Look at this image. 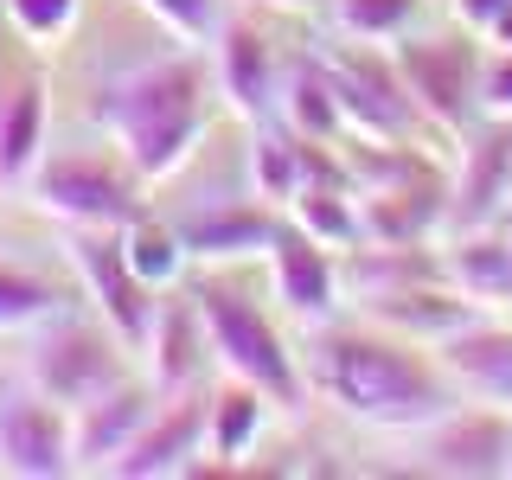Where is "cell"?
Listing matches in <instances>:
<instances>
[{"mask_svg":"<svg viewBox=\"0 0 512 480\" xmlns=\"http://www.w3.org/2000/svg\"><path fill=\"white\" fill-rule=\"evenodd\" d=\"M122 250H128V263H135V276L148 282V288H167V282H186V244H180V231H173L167 218H154V212H141L135 224H122Z\"/></svg>","mask_w":512,"mask_h":480,"instance_id":"4316f807","label":"cell"},{"mask_svg":"<svg viewBox=\"0 0 512 480\" xmlns=\"http://www.w3.org/2000/svg\"><path fill=\"white\" fill-rule=\"evenodd\" d=\"M295 359L308 378V397H327L340 416H352L359 429H378V436H416L423 423L461 404V384L448 378L436 346H416L365 314L314 320Z\"/></svg>","mask_w":512,"mask_h":480,"instance_id":"6da1fadb","label":"cell"},{"mask_svg":"<svg viewBox=\"0 0 512 480\" xmlns=\"http://www.w3.org/2000/svg\"><path fill=\"white\" fill-rule=\"evenodd\" d=\"M359 314L378 320V327H391V333H404L416 346H442L448 333H461L468 320H480V301L461 295L448 276H429V282H404V288H391V295L359 301Z\"/></svg>","mask_w":512,"mask_h":480,"instance_id":"e0dca14e","label":"cell"},{"mask_svg":"<svg viewBox=\"0 0 512 480\" xmlns=\"http://www.w3.org/2000/svg\"><path fill=\"white\" fill-rule=\"evenodd\" d=\"M320 64H327L333 96H340L346 135H365V141H410V135H423V116H416L404 77H397V64H391V45L333 32V39L320 45Z\"/></svg>","mask_w":512,"mask_h":480,"instance_id":"8992f818","label":"cell"},{"mask_svg":"<svg viewBox=\"0 0 512 480\" xmlns=\"http://www.w3.org/2000/svg\"><path fill=\"white\" fill-rule=\"evenodd\" d=\"M64 256H71V276L90 295L96 320L141 359L160 288H148L135 276V263H128V250H122V231L116 224H64Z\"/></svg>","mask_w":512,"mask_h":480,"instance_id":"52a82bcc","label":"cell"},{"mask_svg":"<svg viewBox=\"0 0 512 480\" xmlns=\"http://www.w3.org/2000/svg\"><path fill=\"white\" fill-rule=\"evenodd\" d=\"M436 359L461 384V397H487V404L512 410V327L506 320H487V314L468 320L461 333H448L436 346Z\"/></svg>","mask_w":512,"mask_h":480,"instance_id":"d6986e66","label":"cell"},{"mask_svg":"<svg viewBox=\"0 0 512 480\" xmlns=\"http://www.w3.org/2000/svg\"><path fill=\"white\" fill-rule=\"evenodd\" d=\"M32 205L58 224H135L148 212V180L122 160V148H64V154H39L32 167Z\"/></svg>","mask_w":512,"mask_h":480,"instance_id":"5b68a950","label":"cell"},{"mask_svg":"<svg viewBox=\"0 0 512 480\" xmlns=\"http://www.w3.org/2000/svg\"><path fill=\"white\" fill-rule=\"evenodd\" d=\"M20 84V77H13V64H7V39H0V103H7V90Z\"/></svg>","mask_w":512,"mask_h":480,"instance_id":"836d02e7","label":"cell"},{"mask_svg":"<svg viewBox=\"0 0 512 480\" xmlns=\"http://www.w3.org/2000/svg\"><path fill=\"white\" fill-rule=\"evenodd\" d=\"M128 352L116 333L103 327V320H45V333L32 340V359H26V384L39 397H52V404L64 410H77V404H90V397H103L109 384H122V378H135L128 372Z\"/></svg>","mask_w":512,"mask_h":480,"instance_id":"ba28073f","label":"cell"},{"mask_svg":"<svg viewBox=\"0 0 512 480\" xmlns=\"http://www.w3.org/2000/svg\"><path fill=\"white\" fill-rule=\"evenodd\" d=\"M269 397L256 391V384L244 378H218V391H212V448L205 455H218V468H237V455H250L256 436L269 429Z\"/></svg>","mask_w":512,"mask_h":480,"instance_id":"603a6c76","label":"cell"},{"mask_svg":"<svg viewBox=\"0 0 512 480\" xmlns=\"http://www.w3.org/2000/svg\"><path fill=\"white\" fill-rule=\"evenodd\" d=\"M52 314H64V288L52 276H39V269L0 256V333H32Z\"/></svg>","mask_w":512,"mask_h":480,"instance_id":"484cf974","label":"cell"},{"mask_svg":"<svg viewBox=\"0 0 512 480\" xmlns=\"http://www.w3.org/2000/svg\"><path fill=\"white\" fill-rule=\"evenodd\" d=\"M154 404H160V391L148 384V372H135V378L109 384L103 397L77 404L71 410V461H77V474H109V461L135 442V429L154 416Z\"/></svg>","mask_w":512,"mask_h":480,"instance_id":"2e32d148","label":"cell"},{"mask_svg":"<svg viewBox=\"0 0 512 480\" xmlns=\"http://www.w3.org/2000/svg\"><path fill=\"white\" fill-rule=\"evenodd\" d=\"M442 7H448V20H461L468 32H487V20L506 7V0H442Z\"/></svg>","mask_w":512,"mask_h":480,"instance_id":"4dcf8cb0","label":"cell"},{"mask_svg":"<svg viewBox=\"0 0 512 480\" xmlns=\"http://www.w3.org/2000/svg\"><path fill=\"white\" fill-rule=\"evenodd\" d=\"M416 474H448V480H493L512 474V410L487 404V397H461L436 423L410 436Z\"/></svg>","mask_w":512,"mask_h":480,"instance_id":"9c48e42d","label":"cell"},{"mask_svg":"<svg viewBox=\"0 0 512 480\" xmlns=\"http://www.w3.org/2000/svg\"><path fill=\"white\" fill-rule=\"evenodd\" d=\"M212 448V391H173L160 397L154 416L135 429V442L109 461L116 480H167V474H199V455Z\"/></svg>","mask_w":512,"mask_h":480,"instance_id":"30bf717a","label":"cell"},{"mask_svg":"<svg viewBox=\"0 0 512 480\" xmlns=\"http://www.w3.org/2000/svg\"><path fill=\"white\" fill-rule=\"evenodd\" d=\"M480 116L512 122V52H500V45L480 52Z\"/></svg>","mask_w":512,"mask_h":480,"instance_id":"f1b7e54d","label":"cell"},{"mask_svg":"<svg viewBox=\"0 0 512 480\" xmlns=\"http://www.w3.org/2000/svg\"><path fill=\"white\" fill-rule=\"evenodd\" d=\"M0 20H7V0H0Z\"/></svg>","mask_w":512,"mask_h":480,"instance_id":"d590c367","label":"cell"},{"mask_svg":"<svg viewBox=\"0 0 512 480\" xmlns=\"http://www.w3.org/2000/svg\"><path fill=\"white\" fill-rule=\"evenodd\" d=\"M45 122H52V90L45 77H20L0 103V192L26 186L45 154Z\"/></svg>","mask_w":512,"mask_h":480,"instance_id":"ffe728a7","label":"cell"},{"mask_svg":"<svg viewBox=\"0 0 512 480\" xmlns=\"http://www.w3.org/2000/svg\"><path fill=\"white\" fill-rule=\"evenodd\" d=\"M512 199V122L480 116L461 135V167L448 180V224L442 231H480V224H500Z\"/></svg>","mask_w":512,"mask_h":480,"instance_id":"4fadbf2b","label":"cell"},{"mask_svg":"<svg viewBox=\"0 0 512 480\" xmlns=\"http://www.w3.org/2000/svg\"><path fill=\"white\" fill-rule=\"evenodd\" d=\"M269 288H276V301L295 320H327V314H340V301H346V288H340V250H327L320 237H308L288 212H276V224H269Z\"/></svg>","mask_w":512,"mask_h":480,"instance_id":"7c38bea8","label":"cell"},{"mask_svg":"<svg viewBox=\"0 0 512 480\" xmlns=\"http://www.w3.org/2000/svg\"><path fill=\"white\" fill-rule=\"evenodd\" d=\"M506 244H512V218H506Z\"/></svg>","mask_w":512,"mask_h":480,"instance_id":"e575fe53","label":"cell"},{"mask_svg":"<svg viewBox=\"0 0 512 480\" xmlns=\"http://www.w3.org/2000/svg\"><path fill=\"white\" fill-rule=\"evenodd\" d=\"M141 372H148V384L160 397L199 391L205 372H212V340H205V314H199L192 282H167V288H160L148 346H141Z\"/></svg>","mask_w":512,"mask_h":480,"instance_id":"5bb4252c","label":"cell"},{"mask_svg":"<svg viewBox=\"0 0 512 480\" xmlns=\"http://www.w3.org/2000/svg\"><path fill=\"white\" fill-rule=\"evenodd\" d=\"M212 77H218V96L231 116L244 122H263L276 116V96H282V64H276V45H269L263 20L250 7H231L212 32Z\"/></svg>","mask_w":512,"mask_h":480,"instance_id":"8fae6325","label":"cell"},{"mask_svg":"<svg viewBox=\"0 0 512 480\" xmlns=\"http://www.w3.org/2000/svg\"><path fill=\"white\" fill-rule=\"evenodd\" d=\"M288 218L301 224L308 237H320L327 250H352L365 244V224H359V192L352 186H333V180H308L295 199L282 205Z\"/></svg>","mask_w":512,"mask_h":480,"instance_id":"cb8c5ba5","label":"cell"},{"mask_svg":"<svg viewBox=\"0 0 512 480\" xmlns=\"http://www.w3.org/2000/svg\"><path fill=\"white\" fill-rule=\"evenodd\" d=\"M0 468L20 474V480H64L77 474L71 461V410L26 391H13L0 404Z\"/></svg>","mask_w":512,"mask_h":480,"instance_id":"9a60e30c","label":"cell"},{"mask_svg":"<svg viewBox=\"0 0 512 480\" xmlns=\"http://www.w3.org/2000/svg\"><path fill=\"white\" fill-rule=\"evenodd\" d=\"M250 128H256L250 135V192L282 212V205L301 192V180H308V167H301V135L282 116H263Z\"/></svg>","mask_w":512,"mask_h":480,"instance_id":"7402d4cb","label":"cell"},{"mask_svg":"<svg viewBox=\"0 0 512 480\" xmlns=\"http://www.w3.org/2000/svg\"><path fill=\"white\" fill-rule=\"evenodd\" d=\"M480 52H487V39L468 32L461 20H448V26L423 20L416 32L391 39V64L404 77V90H410L429 135L461 141L468 122H480Z\"/></svg>","mask_w":512,"mask_h":480,"instance_id":"277c9868","label":"cell"},{"mask_svg":"<svg viewBox=\"0 0 512 480\" xmlns=\"http://www.w3.org/2000/svg\"><path fill=\"white\" fill-rule=\"evenodd\" d=\"M327 7V26L346 32V39H372V45H391L416 32L429 20V0H320Z\"/></svg>","mask_w":512,"mask_h":480,"instance_id":"d4e9b609","label":"cell"},{"mask_svg":"<svg viewBox=\"0 0 512 480\" xmlns=\"http://www.w3.org/2000/svg\"><path fill=\"white\" fill-rule=\"evenodd\" d=\"M135 7H148L180 45H212V32L231 13V0H135Z\"/></svg>","mask_w":512,"mask_h":480,"instance_id":"83f0119b","label":"cell"},{"mask_svg":"<svg viewBox=\"0 0 512 480\" xmlns=\"http://www.w3.org/2000/svg\"><path fill=\"white\" fill-rule=\"evenodd\" d=\"M480 39H487V45H500V52H512V0H506V7L487 20V32H480Z\"/></svg>","mask_w":512,"mask_h":480,"instance_id":"1f68e13d","label":"cell"},{"mask_svg":"<svg viewBox=\"0 0 512 480\" xmlns=\"http://www.w3.org/2000/svg\"><path fill=\"white\" fill-rule=\"evenodd\" d=\"M276 116L308 141H346V116H340V96H333V77H327V64H320V52L295 58V71L282 77Z\"/></svg>","mask_w":512,"mask_h":480,"instance_id":"44dd1931","label":"cell"},{"mask_svg":"<svg viewBox=\"0 0 512 480\" xmlns=\"http://www.w3.org/2000/svg\"><path fill=\"white\" fill-rule=\"evenodd\" d=\"M180 231V244L192 263H237V256H256L269 244V224H276V205L269 199H212L199 212H180L167 218Z\"/></svg>","mask_w":512,"mask_h":480,"instance_id":"ac0fdd59","label":"cell"},{"mask_svg":"<svg viewBox=\"0 0 512 480\" xmlns=\"http://www.w3.org/2000/svg\"><path fill=\"white\" fill-rule=\"evenodd\" d=\"M256 7H276V13H314L320 0H256Z\"/></svg>","mask_w":512,"mask_h":480,"instance_id":"d6a6232c","label":"cell"},{"mask_svg":"<svg viewBox=\"0 0 512 480\" xmlns=\"http://www.w3.org/2000/svg\"><path fill=\"white\" fill-rule=\"evenodd\" d=\"M205 314V340H212V365L224 378H244L269 397L282 416L308 410V378H301L295 346L282 340V327L263 314V301L231 276H186Z\"/></svg>","mask_w":512,"mask_h":480,"instance_id":"3957f363","label":"cell"},{"mask_svg":"<svg viewBox=\"0 0 512 480\" xmlns=\"http://www.w3.org/2000/svg\"><path fill=\"white\" fill-rule=\"evenodd\" d=\"M212 52L205 45H180L167 58H148L135 71L109 77L96 90V122L122 148V160L141 180H167L180 160L199 148L205 122H212Z\"/></svg>","mask_w":512,"mask_h":480,"instance_id":"7a4b0ae2","label":"cell"},{"mask_svg":"<svg viewBox=\"0 0 512 480\" xmlns=\"http://www.w3.org/2000/svg\"><path fill=\"white\" fill-rule=\"evenodd\" d=\"M77 0H7V26H20L26 39H58L71 26Z\"/></svg>","mask_w":512,"mask_h":480,"instance_id":"f546056e","label":"cell"}]
</instances>
